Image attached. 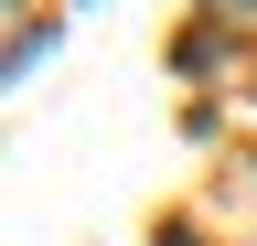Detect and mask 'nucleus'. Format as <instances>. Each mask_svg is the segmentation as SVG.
Instances as JSON below:
<instances>
[{
	"instance_id": "f257e3e1",
	"label": "nucleus",
	"mask_w": 257,
	"mask_h": 246,
	"mask_svg": "<svg viewBox=\"0 0 257 246\" xmlns=\"http://www.w3.org/2000/svg\"><path fill=\"white\" fill-rule=\"evenodd\" d=\"M225 11H257V0H225Z\"/></svg>"
}]
</instances>
